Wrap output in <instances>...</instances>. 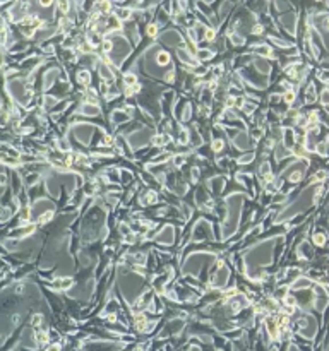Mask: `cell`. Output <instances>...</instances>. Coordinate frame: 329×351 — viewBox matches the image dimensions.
I'll return each mask as SVG.
<instances>
[{"label":"cell","instance_id":"cell-4","mask_svg":"<svg viewBox=\"0 0 329 351\" xmlns=\"http://www.w3.org/2000/svg\"><path fill=\"white\" fill-rule=\"evenodd\" d=\"M285 99L288 101V103H292L293 101V93H286V96H285Z\"/></svg>","mask_w":329,"mask_h":351},{"label":"cell","instance_id":"cell-3","mask_svg":"<svg viewBox=\"0 0 329 351\" xmlns=\"http://www.w3.org/2000/svg\"><path fill=\"white\" fill-rule=\"evenodd\" d=\"M79 79H81V82H84V84H88V79H89V75H88V74L84 72V74H81V75H79Z\"/></svg>","mask_w":329,"mask_h":351},{"label":"cell","instance_id":"cell-2","mask_svg":"<svg viewBox=\"0 0 329 351\" xmlns=\"http://www.w3.org/2000/svg\"><path fill=\"white\" fill-rule=\"evenodd\" d=\"M158 62H160V63H166V62H168V55H166V53H161V55L158 57Z\"/></svg>","mask_w":329,"mask_h":351},{"label":"cell","instance_id":"cell-1","mask_svg":"<svg viewBox=\"0 0 329 351\" xmlns=\"http://www.w3.org/2000/svg\"><path fill=\"white\" fill-rule=\"evenodd\" d=\"M316 242H317L319 245H322V243L326 242V236H324V235H316Z\"/></svg>","mask_w":329,"mask_h":351},{"label":"cell","instance_id":"cell-6","mask_svg":"<svg viewBox=\"0 0 329 351\" xmlns=\"http://www.w3.org/2000/svg\"><path fill=\"white\" fill-rule=\"evenodd\" d=\"M127 84H134V77H132V75L127 77Z\"/></svg>","mask_w":329,"mask_h":351},{"label":"cell","instance_id":"cell-5","mask_svg":"<svg viewBox=\"0 0 329 351\" xmlns=\"http://www.w3.org/2000/svg\"><path fill=\"white\" fill-rule=\"evenodd\" d=\"M324 178H326V173H324V171H319V173H317V180H324Z\"/></svg>","mask_w":329,"mask_h":351}]
</instances>
